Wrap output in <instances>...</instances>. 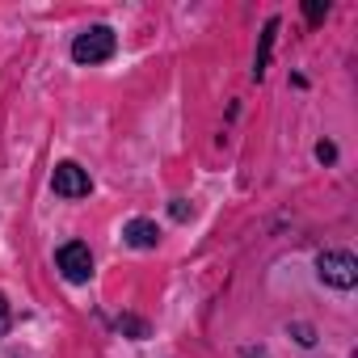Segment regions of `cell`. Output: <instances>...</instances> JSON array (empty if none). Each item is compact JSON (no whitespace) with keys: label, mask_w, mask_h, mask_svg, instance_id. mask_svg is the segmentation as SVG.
<instances>
[{"label":"cell","mask_w":358,"mask_h":358,"mask_svg":"<svg viewBox=\"0 0 358 358\" xmlns=\"http://www.w3.org/2000/svg\"><path fill=\"white\" fill-rule=\"evenodd\" d=\"M316 270H320V282H329V287H337V291H354V282H358V262H354V253H345V249L320 253V257H316Z\"/></svg>","instance_id":"obj_1"},{"label":"cell","mask_w":358,"mask_h":358,"mask_svg":"<svg viewBox=\"0 0 358 358\" xmlns=\"http://www.w3.org/2000/svg\"><path fill=\"white\" fill-rule=\"evenodd\" d=\"M110 55H114V30L110 26H89L72 43V59L76 64H106Z\"/></svg>","instance_id":"obj_2"},{"label":"cell","mask_w":358,"mask_h":358,"mask_svg":"<svg viewBox=\"0 0 358 358\" xmlns=\"http://www.w3.org/2000/svg\"><path fill=\"white\" fill-rule=\"evenodd\" d=\"M55 266H59V274H64L68 282H89V278H93V253H89V245H80V241L64 245V249L55 253Z\"/></svg>","instance_id":"obj_3"},{"label":"cell","mask_w":358,"mask_h":358,"mask_svg":"<svg viewBox=\"0 0 358 358\" xmlns=\"http://www.w3.org/2000/svg\"><path fill=\"white\" fill-rule=\"evenodd\" d=\"M51 186H55V194H64V199H85V194L93 190L89 173H85L76 160H64V164H55V173H51Z\"/></svg>","instance_id":"obj_4"},{"label":"cell","mask_w":358,"mask_h":358,"mask_svg":"<svg viewBox=\"0 0 358 358\" xmlns=\"http://www.w3.org/2000/svg\"><path fill=\"white\" fill-rule=\"evenodd\" d=\"M122 241H127L131 249H156V245H160V228H156L152 220H131V224L122 228Z\"/></svg>","instance_id":"obj_5"},{"label":"cell","mask_w":358,"mask_h":358,"mask_svg":"<svg viewBox=\"0 0 358 358\" xmlns=\"http://www.w3.org/2000/svg\"><path fill=\"white\" fill-rule=\"evenodd\" d=\"M274 34H278V17H270V22H266V30H262V47H257V59H253V76H257V80H262V76H266V68H270Z\"/></svg>","instance_id":"obj_6"},{"label":"cell","mask_w":358,"mask_h":358,"mask_svg":"<svg viewBox=\"0 0 358 358\" xmlns=\"http://www.w3.org/2000/svg\"><path fill=\"white\" fill-rule=\"evenodd\" d=\"M118 333H131V337L139 341V337H148V324H143L139 316H118Z\"/></svg>","instance_id":"obj_7"},{"label":"cell","mask_w":358,"mask_h":358,"mask_svg":"<svg viewBox=\"0 0 358 358\" xmlns=\"http://www.w3.org/2000/svg\"><path fill=\"white\" fill-rule=\"evenodd\" d=\"M9 324H13V312H9V299H5V295H0V337H5V333H9Z\"/></svg>","instance_id":"obj_8"},{"label":"cell","mask_w":358,"mask_h":358,"mask_svg":"<svg viewBox=\"0 0 358 358\" xmlns=\"http://www.w3.org/2000/svg\"><path fill=\"white\" fill-rule=\"evenodd\" d=\"M303 13H308V22H320V17L329 13V5H320V0H308V5H303Z\"/></svg>","instance_id":"obj_9"},{"label":"cell","mask_w":358,"mask_h":358,"mask_svg":"<svg viewBox=\"0 0 358 358\" xmlns=\"http://www.w3.org/2000/svg\"><path fill=\"white\" fill-rule=\"evenodd\" d=\"M316 160H324V164L337 160V148H333V143H316Z\"/></svg>","instance_id":"obj_10"},{"label":"cell","mask_w":358,"mask_h":358,"mask_svg":"<svg viewBox=\"0 0 358 358\" xmlns=\"http://www.w3.org/2000/svg\"><path fill=\"white\" fill-rule=\"evenodd\" d=\"M169 211H173V220H190V207H186V203H182V199H177V203H173V207H169Z\"/></svg>","instance_id":"obj_11"},{"label":"cell","mask_w":358,"mask_h":358,"mask_svg":"<svg viewBox=\"0 0 358 358\" xmlns=\"http://www.w3.org/2000/svg\"><path fill=\"white\" fill-rule=\"evenodd\" d=\"M295 333H299V345H312V341H316V337H312V329H308V324H295Z\"/></svg>","instance_id":"obj_12"}]
</instances>
